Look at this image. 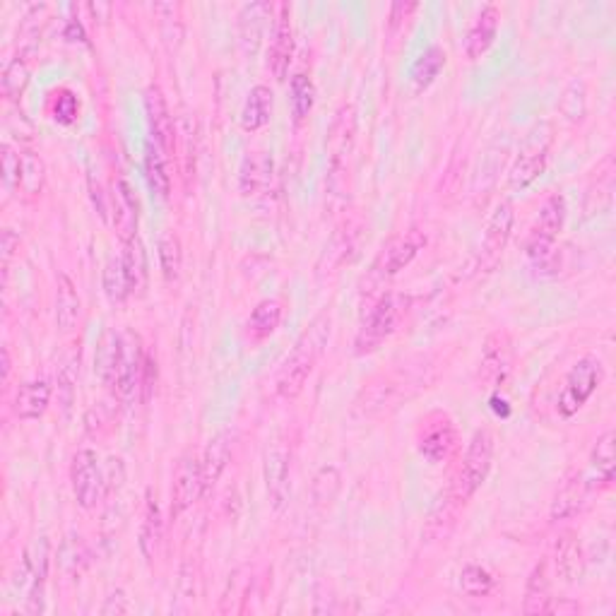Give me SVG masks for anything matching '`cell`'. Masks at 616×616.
<instances>
[{
  "label": "cell",
  "instance_id": "cell-1",
  "mask_svg": "<svg viewBox=\"0 0 616 616\" xmlns=\"http://www.w3.org/2000/svg\"><path fill=\"white\" fill-rule=\"evenodd\" d=\"M429 366L424 361L412 366H398L395 371L383 373L376 381H371L361 390V395L354 402V414L359 417H373V414H381L388 410L400 407L402 400H410L412 395H417L422 388H429V378H426Z\"/></svg>",
  "mask_w": 616,
  "mask_h": 616
},
{
  "label": "cell",
  "instance_id": "cell-2",
  "mask_svg": "<svg viewBox=\"0 0 616 616\" xmlns=\"http://www.w3.org/2000/svg\"><path fill=\"white\" fill-rule=\"evenodd\" d=\"M330 340V316L321 313L311 325L306 328V333L296 340V345L289 357L284 359L280 373H277V393L284 400L299 398L301 390L311 376L313 366L321 359L325 345Z\"/></svg>",
  "mask_w": 616,
  "mask_h": 616
},
{
  "label": "cell",
  "instance_id": "cell-3",
  "mask_svg": "<svg viewBox=\"0 0 616 616\" xmlns=\"http://www.w3.org/2000/svg\"><path fill=\"white\" fill-rule=\"evenodd\" d=\"M354 135H357V116L352 106H342L328 135V188L333 195H345L349 191Z\"/></svg>",
  "mask_w": 616,
  "mask_h": 616
},
{
  "label": "cell",
  "instance_id": "cell-4",
  "mask_svg": "<svg viewBox=\"0 0 616 616\" xmlns=\"http://www.w3.org/2000/svg\"><path fill=\"white\" fill-rule=\"evenodd\" d=\"M564 222H566V200L564 195L556 193L552 198L544 200L535 227L530 229V236H527L525 253L537 268H549V263H552L554 244L556 239H559L561 229H564Z\"/></svg>",
  "mask_w": 616,
  "mask_h": 616
},
{
  "label": "cell",
  "instance_id": "cell-5",
  "mask_svg": "<svg viewBox=\"0 0 616 616\" xmlns=\"http://www.w3.org/2000/svg\"><path fill=\"white\" fill-rule=\"evenodd\" d=\"M405 304L407 301L398 294H383L381 299L371 306L369 316L361 321L357 340H354V352H357L359 357L373 354L395 333V328H398L402 318V311H405Z\"/></svg>",
  "mask_w": 616,
  "mask_h": 616
},
{
  "label": "cell",
  "instance_id": "cell-6",
  "mask_svg": "<svg viewBox=\"0 0 616 616\" xmlns=\"http://www.w3.org/2000/svg\"><path fill=\"white\" fill-rule=\"evenodd\" d=\"M491 460H494V434H491L489 429H479L477 434L472 436L458 477H455L453 487H450L455 499L465 503L477 494V489L487 482Z\"/></svg>",
  "mask_w": 616,
  "mask_h": 616
},
{
  "label": "cell",
  "instance_id": "cell-7",
  "mask_svg": "<svg viewBox=\"0 0 616 616\" xmlns=\"http://www.w3.org/2000/svg\"><path fill=\"white\" fill-rule=\"evenodd\" d=\"M552 126L549 123H539L527 133V138L520 147L518 159H515L511 174H508V186L513 191H523L532 181H537L547 167L549 150H552Z\"/></svg>",
  "mask_w": 616,
  "mask_h": 616
},
{
  "label": "cell",
  "instance_id": "cell-8",
  "mask_svg": "<svg viewBox=\"0 0 616 616\" xmlns=\"http://www.w3.org/2000/svg\"><path fill=\"white\" fill-rule=\"evenodd\" d=\"M604 378V366L600 359L585 357L573 366L568 373L564 388L559 393V402H556V410L564 419H571L573 414L583 410V405L592 398L597 388H600Z\"/></svg>",
  "mask_w": 616,
  "mask_h": 616
},
{
  "label": "cell",
  "instance_id": "cell-9",
  "mask_svg": "<svg viewBox=\"0 0 616 616\" xmlns=\"http://www.w3.org/2000/svg\"><path fill=\"white\" fill-rule=\"evenodd\" d=\"M147 359L142 352L140 337L133 330H123L121 333V357H118L116 383L114 390L123 402H133L138 398L140 388L145 385Z\"/></svg>",
  "mask_w": 616,
  "mask_h": 616
},
{
  "label": "cell",
  "instance_id": "cell-10",
  "mask_svg": "<svg viewBox=\"0 0 616 616\" xmlns=\"http://www.w3.org/2000/svg\"><path fill=\"white\" fill-rule=\"evenodd\" d=\"M70 479H73V494L77 506L92 511L97 503L106 496L104 484V470L99 465L97 453L90 448L77 450L73 458V467H70Z\"/></svg>",
  "mask_w": 616,
  "mask_h": 616
},
{
  "label": "cell",
  "instance_id": "cell-11",
  "mask_svg": "<svg viewBox=\"0 0 616 616\" xmlns=\"http://www.w3.org/2000/svg\"><path fill=\"white\" fill-rule=\"evenodd\" d=\"M426 246V236L419 229H410L405 234L395 236L388 246L383 248L381 256L376 258L371 268V277L376 282H385L390 277L398 275L400 270H405L407 265L417 258V253Z\"/></svg>",
  "mask_w": 616,
  "mask_h": 616
},
{
  "label": "cell",
  "instance_id": "cell-12",
  "mask_svg": "<svg viewBox=\"0 0 616 616\" xmlns=\"http://www.w3.org/2000/svg\"><path fill=\"white\" fill-rule=\"evenodd\" d=\"M513 369V342L508 333L496 330L487 337L479 361V383L489 390H499Z\"/></svg>",
  "mask_w": 616,
  "mask_h": 616
},
{
  "label": "cell",
  "instance_id": "cell-13",
  "mask_svg": "<svg viewBox=\"0 0 616 616\" xmlns=\"http://www.w3.org/2000/svg\"><path fill=\"white\" fill-rule=\"evenodd\" d=\"M203 496V472H200V460L195 458L193 450L181 455L179 465L174 472V487H171V515L179 518L193 508V503Z\"/></svg>",
  "mask_w": 616,
  "mask_h": 616
},
{
  "label": "cell",
  "instance_id": "cell-14",
  "mask_svg": "<svg viewBox=\"0 0 616 616\" xmlns=\"http://www.w3.org/2000/svg\"><path fill=\"white\" fill-rule=\"evenodd\" d=\"M513 222H515L513 203L503 200V203L496 205L494 215H491L487 224V231H484L482 251H479V268L484 270L496 268V263H499V258L503 256V248H506L508 239H511Z\"/></svg>",
  "mask_w": 616,
  "mask_h": 616
},
{
  "label": "cell",
  "instance_id": "cell-15",
  "mask_svg": "<svg viewBox=\"0 0 616 616\" xmlns=\"http://www.w3.org/2000/svg\"><path fill=\"white\" fill-rule=\"evenodd\" d=\"M275 25H272V39L268 49V68L277 82H284L289 75V65L294 58V34L289 22V5H275Z\"/></svg>",
  "mask_w": 616,
  "mask_h": 616
},
{
  "label": "cell",
  "instance_id": "cell-16",
  "mask_svg": "<svg viewBox=\"0 0 616 616\" xmlns=\"http://www.w3.org/2000/svg\"><path fill=\"white\" fill-rule=\"evenodd\" d=\"M289 470H292V455L287 443L275 441L265 450V487L275 511H282L284 503L289 501Z\"/></svg>",
  "mask_w": 616,
  "mask_h": 616
},
{
  "label": "cell",
  "instance_id": "cell-17",
  "mask_svg": "<svg viewBox=\"0 0 616 616\" xmlns=\"http://www.w3.org/2000/svg\"><path fill=\"white\" fill-rule=\"evenodd\" d=\"M455 426L450 424L448 417L443 414H431L422 422V429H419V453L424 455L429 462H443L450 458V453L455 450Z\"/></svg>",
  "mask_w": 616,
  "mask_h": 616
},
{
  "label": "cell",
  "instance_id": "cell-18",
  "mask_svg": "<svg viewBox=\"0 0 616 616\" xmlns=\"http://www.w3.org/2000/svg\"><path fill=\"white\" fill-rule=\"evenodd\" d=\"M272 15H275V5L265 3V0L248 3L239 13V49L246 58H253L258 53Z\"/></svg>",
  "mask_w": 616,
  "mask_h": 616
},
{
  "label": "cell",
  "instance_id": "cell-19",
  "mask_svg": "<svg viewBox=\"0 0 616 616\" xmlns=\"http://www.w3.org/2000/svg\"><path fill=\"white\" fill-rule=\"evenodd\" d=\"M145 114H147V126H150L152 142L159 147L164 154L171 152L174 147V118H171L169 104L164 99L162 90L157 85H150L145 90Z\"/></svg>",
  "mask_w": 616,
  "mask_h": 616
},
{
  "label": "cell",
  "instance_id": "cell-20",
  "mask_svg": "<svg viewBox=\"0 0 616 616\" xmlns=\"http://www.w3.org/2000/svg\"><path fill=\"white\" fill-rule=\"evenodd\" d=\"M272 171H275V164H272V157L268 152H248L239 167V193L244 195V198L265 195L272 186Z\"/></svg>",
  "mask_w": 616,
  "mask_h": 616
},
{
  "label": "cell",
  "instance_id": "cell-21",
  "mask_svg": "<svg viewBox=\"0 0 616 616\" xmlns=\"http://www.w3.org/2000/svg\"><path fill=\"white\" fill-rule=\"evenodd\" d=\"M592 484L588 482V477L585 475H573L568 477L564 484H561V489L556 491L554 501H552V520H571L576 518V515L583 511L585 506H588V499L592 494Z\"/></svg>",
  "mask_w": 616,
  "mask_h": 616
},
{
  "label": "cell",
  "instance_id": "cell-22",
  "mask_svg": "<svg viewBox=\"0 0 616 616\" xmlns=\"http://www.w3.org/2000/svg\"><path fill=\"white\" fill-rule=\"evenodd\" d=\"M111 224L123 244L138 236V200L126 181H118L111 193Z\"/></svg>",
  "mask_w": 616,
  "mask_h": 616
},
{
  "label": "cell",
  "instance_id": "cell-23",
  "mask_svg": "<svg viewBox=\"0 0 616 616\" xmlns=\"http://www.w3.org/2000/svg\"><path fill=\"white\" fill-rule=\"evenodd\" d=\"M499 20L501 13L496 5H484L482 13L477 15V20L472 22L470 32L465 37V53L470 61H479L491 49L494 44L496 32H499Z\"/></svg>",
  "mask_w": 616,
  "mask_h": 616
},
{
  "label": "cell",
  "instance_id": "cell-24",
  "mask_svg": "<svg viewBox=\"0 0 616 616\" xmlns=\"http://www.w3.org/2000/svg\"><path fill=\"white\" fill-rule=\"evenodd\" d=\"M32 556V585H29L27 595V614H41L44 612V590L46 578H49V564H51V544L46 537H39L34 547L29 549Z\"/></svg>",
  "mask_w": 616,
  "mask_h": 616
},
{
  "label": "cell",
  "instance_id": "cell-25",
  "mask_svg": "<svg viewBox=\"0 0 616 616\" xmlns=\"http://www.w3.org/2000/svg\"><path fill=\"white\" fill-rule=\"evenodd\" d=\"M554 571L564 583H578L585 573V556L578 537L564 532L554 544Z\"/></svg>",
  "mask_w": 616,
  "mask_h": 616
},
{
  "label": "cell",
  "instance_id": "cell-26",
  "mask_svg": "<svg viewBox=\"0 0 616 616\" xmlns=\"http://www.w3.org/2000/svg\"><path fill=\"white\" fill-rule=\"evenodd\" d=\"M164 542V520L162 511H159L157 496L152 494V489H147L145 494V513H142V525H140V552L147 561H154L162 552Z\"/></svg>",
  "mask_w": 616,
  "mask_h": 616
},
{
  "label": "cell",
  "instance_id": "cell-27",
  "mask_svg": "<svg viewBox=\"0 0 616 616\" xmlns=\"http://www.w3.org/2000/svg\"><path fill=\"white\" fill-rule=\"evenodd\" d=\"M231 460V434L229 431H222L207 443L203 460H200V472H203V496L210 494L212 489L217 487L219 477L222 472L227 470Z\"/></svg>",
  "mask_w": 616,
  "mask_h": 616
},
{
  "label": "cell",
  "instance_id": "cell-28",
  "mask_svg": "<svg viewBox=\"0 0 616 616\" xmlns=\"http://www.w3.org/2000/svg\"><path fill=\"white\" fill-rule=\"evenodd\" d=\"M614 431H607V434H602L597 438L595 448H592L590 455V475L588 482L592 484V489L600 491V489H609L614 482V462H616V453H614Z\"/></svg>",
  "mask_w": 616,
  "mask_h": 616
},
{
  "label": "cell",
  "instance_id": "cell-29",
  "mask_svg": "<svg viewBox=\"0 0 616 616\" xmlns=\"http://www.w3.org/2000/svg\"><path fill=\"white\" fill-rule=\"evenodd\" d=\"M51 402V385L46 381H27L20 385L17 390L13 410L20 419L32 422V419L44 417V412L49 410Z\"/></svg>",
  "mask_w": 616,
  "mask_h": 616
},
{
  "label": "cell",
  "instance_id": "cell-30",
  "mask_svg": "<svg viewBox=\"0 0 616 616\" xmlns=\"http://www.w3.org/2000/svg\"><path fill=\"white\" fill-rule=\"evenodd\" d=\"M121 260L130 284V294L142 296L147 289V282H150V268H147V251L145 244L140 241V236H135V239L123 244Z\"/></svg>",
  "mask_w": 616,
  "mask_h": 616
},
{
  "label": "cell",
  "instance_id": "cell-31",
  "mask_svg": "<svg viewBox=\"0 0 616 616\" xmlns=\"http://www.w3.org/2000/svg\"><path fill=\"white\" fill-rule=\"evenodd\" d=\"M549 588H552V580H549V561H539V564L532 568L530 578H527L523 612L547 614L549 602H552V592H549Z\"/></svg>",
  "mask_w": 616,
  "mask_h": 616
},
{
  "label": "cell",
  "instance_id": "cell-32",
  "mask_svg": "<svg viewBox=\"0 0 616 616\" xmlns=\"http://www.w3.org/2000/svg\"><path fill=\"white\" fill-rule=\"evenodd\" d=\"M82 316V301L77 296V289L73 280L68 275L58 277V289H56V323L63 333L77 328Z\"/></svg>",
  "mask_w": 616,
  "mask_h": 616
},
{
  "label": "cell",
  "instance_id": "cell-33",
  "mask_svg": "<svg viewBox=\"0 0 616 616\" xmlns=\"http://www.w3.org/2000/svg\"><path fill=\"white\" fill-rule=\"evenodd\" d=\"M145 181L150 186L154 198L167 200L171 195V176L167 169V157L150 140L145 145Z\"/></svg>",
  "mask_w": 616,
  "mask_h": 616
},
{
  "label": "cell",
  "instance_id": "cell-34",
  "mask_svg": "<svg viewBox=\"0 0 616 616\" xmlns=\"http://www.w3.org/2000/svg\"><path fill=\"white\" fill-rule=\"evenodd\" d=\"M272 116V92L270 87L258 85L248 92L244 109H241V128L253 133V130H260L263 126H268Z\"/></svg>",
  "mask_w": 616,
  "mask_h": 616
},
{
  "label": "cell",
  "instance_id": "cell-35",
  "mask_svg": "<svg viewBox=\"0 0 616 616\" xmlns=\"http://www.w3.org/2000/svg\"><path fill=\"white\" fill-rule=\"evenodd\" d=\"M118 357H121V333L106 330L97 347V373L106 388H114Z\"/></svg>",
  "mask_w": 616,
  "mask_h": 616
},
{
  "label": "cell",
  "instance_id": "cell-36",
  "mask_svg": "<svg viewBox=\"0 0 616 616\" xmlns=\"http://www.w3.org/2000/svg\"><path fill=\"white\" fill-rule=\"evenodd\" d=\"M282 321V304L275 299H265L253 308L251 318H248V330L256 340H265L277 330Z\"/></svg>",
  "mask_w": 616,
  "mask_h": 616
},
{
  "label": "cell",
  "instance_id": "cell-37",
  "mask_svg": "<svg viewBox=\"0 0 616 616\" xmlns=\"http://www.w3.org/2000/svg\"><path fill=\"white\" fill-rule=\"evenodd\" d=\"M46 15H49L46 5H32L25 17H22L20 29H17V46H20L22 53L34 51L39 46L41 32H44L46 25Z\"/></svg>",
  "mask_w": 616,
  "mask_h": 616
},
{
  "label": "cell",
  "instance_id": "cell-38",
  "mask_svg": "<svg viewBox=\"0 0 616 616\" xmlns=\"http://www.w3.org/2000/svg\"><path fill=\"white\" fill-rule=\"evenodd\" d=\"M443 65H446V53H443V49H438V46L426 49L412 65L414 87H417L419 92L426 90V87L436 80L438 73H441Z\"/></svg>",
  "mask_w": 616,
  "mask_h": 616
},
{
  "label": "cell",
  "instance_id": "cell-39",
  "mask_svg": "<svg viewBox=\"0 0 616 616\" xmlns=\"http://www.w3.org/2000/svg\"><path fill=\"white\" fill-rule=\"evenodd\" d=\"M58 564L68 576H80L90 566V549L82 542V537H65L61 549H58Z\"/></svg>",
  "mask_w": 616,
  "mask_h": 616
},
{
  "label": "cell",
  "instance_id": "cell-40",
  "mask_svg": "<svg viewBox=\"0 0 616 616\" xmlns=\"http://www.w3.org/2000/svg\"><path fill=\"white\" fill-rule=\"evenodd\" d=\"M104 294L111 304H123L130 296V284L121 258H111L104 268Z\"/></svg>",
  "mask_w": 616,
  "mask_h": 616
},
{
  "label": "cell",
  "instance_id": "cell-41",
  "mask_svg": "<svg viewBox=\"0 0 616 616\" xmlns=\"http://www.w3.org/2000/svg\"><path fill=\"white\" fill-rule=\"evenodd\" d=\"M313 102H316V87H313L311 77L304 73L292 77V114L294 121L301 123L304 118L311 114Z\"/></svg>",
  "mask_w": 616,
  "mask_h": 616
},
{
  "label": "cell",
  "instance_id": "cell-42",
  "mask_svg": "<svg viewBox=\"0 0 616 616\" xmlns=\"http://www.w3.org/2000/svg\"><path fill=\"white\" fill-rule=\"evenodd\" d=\"M159 263H162V272L169 282L179 280L181 265H183V251L181 241L176 234H164L159 239Z\"/></svg>",
  "mask_w": 616,
  "mask_h": 616
},
{
  "label": "cell",
  "instance_id": "cell-43",
  "mask_svg": "<svg viewBox=\"0 0 616 616\" xmlns=\"http://www.w3.org/2000/svg\"><path fill=\"white\" fill-rule=\"evenodd\" d=\"M29 85V68L25 63V58H13L3 70V94L10 99V102H17L22 97Z\"/></svg>",
  "mask_w": 616,
  "mask_h": 616
},
{
  "label": "cell",
  "instance_id": "cell-44",
  "mask_svg": "<svg viewBox=\"0 0 616 616\" xmlns=\"http://www.w3.org/2000/svg\"><path fill=\"white\" fill-rule=\"evenodd\" d=\"M460 588L470 597H487L494 590V576L482 566H465L460 573Z\"/></svg>",
  "mask_w": 616,
  "mask_h": 616
},
{
  "label": "cell",
  "instance_id": "cell-45",
  "mask_svg": "<svg viewBox=\"0 0 616 616\" xmlns=\"http://www.w3.org/2000/svg\"><path fill=\"white\" fill-rule=\"evenodd\" d=\"M340 491V472L337 467H323L313 479V503L318 508H328Z\"/></svg>",
  "mask_w": 616,
  "mask_h": 616
},
{
  "label": "cell",
  "instance_id": "cell-46",
  "mask_svg": "<svg viewBox=\"0 0 616 616\" xmlns=\"http://www.w3.org/2000/svg\"><path fill=\"white\" fill-rule=\"evenodd\" d=\"M20 186L29 195H37L44 186V162L34 152H22V181Z\"/></svg>",
  "mask_w": 616,
  "mask_h": 616
},
{
  "label": "cell",
  "instance_id": "cell-47",
  "mask_svg": "<svg viewBox=\"0 0 616 616\" xmlns=\"http://www.w3.org/2000/svg\"><path fill=\"white\" fill-rule=\"evenodd\" d=\"M0 152H3L0 154V159H3V181L13 191L22 181V150H15L10 142H5Z\"/></svg>",
  "mask_w": 616,
  "mask_h": 616
},
{
  "label": "cell",
  "instance_id": "cell-48",
  "mask_svg": "<svg viewBox=\"0 0 616 616\" xmlns=\"http://www.w3.org/2000/svg\"><path fill=\"white\" fill-rule=\"evenodd\" d=\"M17 248H20V236L13 229H3V284H8L10 263H13Z\"/></svg>",
  "mask_w": 616,
  "mask_h": 616
},
{
  "label": "cell",
  "instance_id": "cell-49",
  "mask_svg": "<svg viewBox=\"0 0 616 616\" xmlns=\"http://www.w3.org/2000/svg\"><path fill=\"white\" fill-rule=\"evenodd\" d=\"M128 612V597L123 590H114L109 597H106L102 614L104 616H118V614H126Z\"/></svg>",
  "mask_w": 616,
  "mask_h": 616
},
{
  "label": "cell",
  "instance_id": "cell-50",
  "mask_svg": "<svg viewBox=\"0 0 616 616\" xmlns=\"http://www.w3.org/2000/svg\"><path fill=\"white\" fill-rule=\"evenodd\" d=\"M75 371H73V364L63 366V371L58 373V385H61V390H65V398H63V407H70L73 405V395H75Z\"/></svg>",
  "mask_w": 616,
  "mask_h": 616
},
{
  "label": "cell",
  "instance_id": "cell-51",
  "mask_svg": "<svg viewBox=\"0 0 616 616\" xmlns=\"http://www.w3.org/2000/svg\"><path fill=\"white\" fill-rule=\"evenodd\" d=\"M77 116V102L73 94H63L56 102V118L61 123H73Z\"/></svg>",
  "mask_w": 616,
  "mask_h": 616
},
{
  "label": "cell",
  "instance_id": "cell-52",
  "mask_svg": "<svg viewBox=\"0 0 616 616\" xmlns=\"http://www.w3.org/2000/svg\"><path fill=\"white\" fill-rule=\"evenodd\" d=\"M419 5L417 3H395L393 8H390V32H395L398 29V25L402 20H410V15L417 10Z\"/></svg>",
  "mask_w": 616,
  "mask_h": 616
},
{
  "label": "cell",
  "instance_id": "cell-53",
  "mask_svg": "<svg viewBox=\"0 0 616 616\" xmlns=\"http://www.w3.org/2000/svg\"><path fill=\"white\" fill-rule=\"evenodd\" d=\"M549 614H576L580 612V607L571 600H559V602H549Z\"/></svg>",
  "mask_w": 616,
  "mask_h": 616
},
{
  "label": "cell",
  "instance_id": "cell-54",
  "mask_svg": "<svg viewBox=\"0 0 616 616\" xmlns=\"http://www.w3.org/2000/svg\"><path fill=\"white\" fill-rule=\"evenodd\" d=\"M10 369H13V361H10V349L3 347V385L10 381Z\"/></svg>",
  "mask_w": 616,
  "mask_h": 616
}]
</instances>
